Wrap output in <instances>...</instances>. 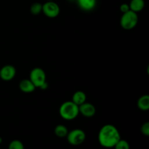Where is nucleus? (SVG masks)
<instances>
[{
  "label": "nucleus",
  "instance_id": "9b49d317",
  "mask_svg": "<svg viewBox=\"0 0 149 149\" xmlns=\"http://www.w3.org/2000/svg\"><path fill=\"white\" fill-rule=\"evenodd\" d=\"M129 6L130 10L138 13L142 11L145 7V1L144 0H131Z\"/></svg>",
  "mask_w": 149,
  "mask_h": 149
},
{
  "label": "nucleus",
  "instance_id": "7ed1b4c3",
  "mask_svg": "<svg viewBox=\"0 0 149 149\" xmlns=\"http://www.w3.org/2000/svg\"><path fill=\"white\" fill-rule=\"evenodd\" d=\"M138 22V14L132 10L123 13L120 19V25L125 30H131L137 26Z\"/></svg>",
  "mask_w": 149,
  "mask_h": 149
},
{
  "label": "nucleus",
  "instance_id": "423d86ee",
  "mask_svg": "<svg viewBox=\"0 0 149 149\" xmlns=\"http://www.w3.org/2000/svg\"><path fill=\"white\" fill-rule=\"evenodd\" d=\"M42 13L47 17L55 18L60 13V7L53 1H47L42 4Z\"/></svg>",
  "mask_w": 149,
  "mask_h": 149
},
{
  "label": "nucleus",
  "instance_id": "6ab92c4d",
  "mask_svg": "<svg viewBox=\"0 0 149 149\" xmlns=\"http://www.w3.org/2000/svg\"><path fill=\"white\" fill-rule=\"evenodd\" d=\"M120 10H121V12H122V13H126V12H127V11H129V10H130V9L129 4H121Z\"/></svg>",
  "mask_w": 149,
  "mask_h": 149
},
{
  "label": "nucleus",
  "instance_id": "20e7f679",
  "mask_svg": "<svg viewBox=\"0 0 149 149\" xmlns=\"http://www.w3.org/2000/svg\"><path fill=\"white\" fill-rule=\"evenodd\" d=\"M67 141L71 145L79 146L84 142L86 139V134L81 129H74L68 132L66 135Z\"/></svg>",
  "mask_w": 149,
  "mask_h": 149
},
{
  "label": "nucleus",
  "instance_id": "9d476101",
  "mask_svg": "<svg viewBox=\"0 0 149 149\" xmlns=\"http://www.w3.org/2000/svg\"><path fill=\"white\" fill-rule=\"evenodd\" d=\"M79 7L84 11H90L95 7L97 0H77Z\"/></svg>",
  "mask_w": 149,
  "mask_h": 149
},
{
  "label": "nucleus",
  "instance_id": "ddd939ff",
  "mask_svg": "<svg viewBox=\"0 0 149 149\" xmlns=\"http://www.w3.org/2000/svg\"><path fill=\"white\" fill-rule=\"evenodd\" d=\"M138 107L141 111H148L149 109V95H142L138 100Z\"/></svg>",
  "mask_w": 149,
  "mask_h": 149
},
{
  "label": "nucleus",
  "instance_id": "2eb2a0df",
  "mask_svg": "<svg viewBox=\"0 0 149 149\" xmlns=\"http://www.w3.org/2000/svg\"><path fill=\"white\" fill-rule=\"evenodd\" d=\"M30 11L33 15H39L42 12V4L39 2H35L31 4L30 7Z\"/></svg>",
  "mask_w": 149,
  "mask_h": 149
},
{
  "label": "nucleus",
  "instance_id": "aec40b11",
  "mask_svg": "<svg viewBox=\"0 0 149 149\" xmlns=\"http://www.w3.org/2000/svg\"><path fill=\"white\" fill-rule=\"evenodd\" d=\"M47 87H48V84H47V81H46V82L44 83V84H42V85L41 86V87H39V88L42 89V90H46V89L47 88Z\"/></svg>",
  "mask_w": 149,
  "mask_h": 149
},
{
  "label": "nucleus",
  "instance_id": "f257e3e1",
  "mask_svg": "<svg viewBox=\"0 0 149 149\" xmlns=\"http://www.w3.org/2000/svg\"><path fill=\"white\" fill-rule=\"evenodd\" d=\"M120 139V132L114 125H106L102 127L99 131L98 142L104 148H113Z\"/></svg>",
  "mask_w": 149,
  "mask_h": 149
},
{
  "label": "nucleus",
  "instance_id": "0eeeda50",
  "mask_svg": "<svg viewBox=\"0 0 149 149\" xmlns=\"http://www.w3.org/2000/svg\"><path fill=\"white\" fill-rule=\"evenodd\" d=\"M16 75V69L13 65H6L0 70V78L6 81H11Z\"/></svg>",
  "mask_w": 149,
  "mask_h": 149
},
{
  "label": "nucleus",
  "instance_id": "f03ea898",
  "mask_svg": "<svg viewBox=\"0 0 149 149\" xmlns=\"http://www.w3.org/2000/svg\"><path fill=\"white\" fill-rule=\"evenodd\" d=\"M60 116L65 120H73L78 116L79 113V106L73 101H66L62 103L59 109Z\"/></svg>",
  "mask_w": 149,
  "mask_h": 149
},
{
  "label": "nucleus",
  "instance_id": "f8f14e48",
  "mask_svg": "<svg viewBox=\"0 0 149 149\" xmlns=\"http://www.w3.org/2000/svg\"><path fill=\"white\" fill-rule=\"evenodd\" d=\"M87 100V95L83 91H77L72 96V100L75 104L79 106L82 103H85Z\"/></svg>",
  "mask_w": 149,
  "mask_h": 149
},
{
  "label": "nucleus",
  "instance_id": "39448f33",
  "mask_svg": "<svg viewBox=\"0 0 149 149\" xmlns=\"http://www.w3.org/2000/svg\"><path fill=\"white\" fill-rule=\"evenodd\" d=\"M29 79L36 87H40L45 82H46V74L41 68H34L30 73Z\"/></svg>",
  "mask_w": 149,
  "mask_h": 149
},
{
  "label": "nucleus",
  "instance_id": "1a4fd4ad",
  "mask_svg": "<svg viewBox=\"0 0 149 149\" xmlns=\"http://www.w3.org/2000/svg\"><path fill=\"white\" fill-rule=\"evenodd\" d=\"M19 88L23 93H31L34 91L36 87L29 79H25L19 83Z\"/></svg>",
  "mask_w": 149,
  "mask_h": 149
},
{
  "label": "nucleus",
  "instance_id": "4be33fe9",
  "mask_svg": "<svg viewBox=\"0 0 149 149\" xmlns=\"http://www.w3.org/2000/svg\"><path fill=\"white\" fill-rule=\"evenodd\" d=\"M47 1H53V0H47Z\"/></svg>",
  "mask_w": 149,
  "mask_h": 149
},
{
  "label": "nucleus",
  "instance_id": "412c9836",
  "mask_svg": "<svg viewBox=\"0 0 149 149\" xmlns=\"http://www.w3.org/2000/svg\"><path fill=\"white\" fill-rule=\"evenodd\" d=\"M1 142H2V138H1V137H0V144L1 143Z\"/></svg>",
  "mask_w": 149,
  "mask_h": 149
},
{
  "label": "nucleus",
  "instance_id": "f3484780",
  "mask_svg": "<svg viewBox=\"0 0 149 149\" xmlns=\"http://www.w3.org/2000/svg\"><path fill=\"white\" fill-rule=\"evenodd\" d=\"M113 148L115 149H130V144L127 141L121 138Z\"/></svg>",
  "mask_w": 149,
  "mask_h": 149
},
{
  "label": "nucleus",
  "instance_id": "6e6552de",
  "mask_svg": "<svg viewBox=\"0 0 149 149\" xmlns=\"http://www.w3.org/2000/svg\"><path fill=\"white\" fill-rule=\"evenodd\" d=\"M79 113L85 117H92L95 114V107L90 103H84L79 106Z\"/></svg>",
  "mask_w": 149,
  "mask_h": 149
},
{
  "label": "nucleus",
  "instance_id": "4468645a",
  "mask_svg": "<svg viewBox=\"0 0 149 149\" xmlns=\"http://www.w3.org/2000/svg\"><path fill=\"white\" fill-rule=\"evenodd\" d=\"M54 132H55V135L58 138H65L66 137L67 134H68V128L63 125H58L55 127V130H54Z\"/></svg>",
  "mask_w": 149,
  "mask_h": 149
},
{
  "label": "nucleus",
  "instance_id": "a211bd4d",
  "mask_svg": "<svg viewBox=\"0 0 149 149\" xmlns=\"http://www.w3.org/2000/svg\"><path fill=\"white\" fill-rule=\"evenodd\" d=\"M141 133L145 136H149V122H146L141 126Z\"/></svg>",
  "mask_w": 149,
  "mask_h": 149
},
{
  "label": "nucleus",
  "instance_id": "dca6fc26",
  "mask_svg": "<svg viewBox=\"0 0 149 149\" xmlns=\"http://www.w3.org/2000/svg\"><path fill=\"white\" fill-rule=\"evenodd\" d=\"M8 149H25L23 143L19 140H13L10 143Z\"/></svg>",
  "mask_w": 149,
  "mask_h": 149
}]
</instances>
